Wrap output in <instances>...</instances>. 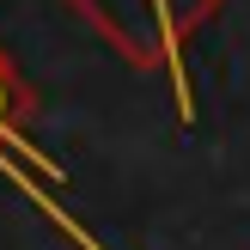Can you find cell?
<instances>
[{"instance_id": "cell-1", "label": "cell", "mask_w": 250, "mask_h": 250, "mask_svg": "<svg viewBox=\"0 0 250 250\" xmlns=\"http://www.w3.org/2000/svg\"><path fill=\"white\" fill-rule=\"evenodd\" d=\"M128 61H165L171 92H177L183 128H195V98H189V67H183V43L202 19H214L226 0H73Z\"/></svg>"}, {"instance_id": "cell-2", "label": "cell", "mask_w": 250, "mask_h": 250, "mask_svg": "<svg viewBox=\"0 0 250 250\" xmlns=\"http://www.w3.org/2000/svg\"><path fill=\"white\" fill-rule=\"evenodd\" d=\"M0 177H12V183H19V189L31 195V202L43 208V214L55 220L61 232H67V238H80V250H104L92 232L80 226V214H73V208H61V202H55V189L43 183V177H55V165H49V159H43V153H37V146L6 122V67H0Z\"/></svg>"}]
</instances>
